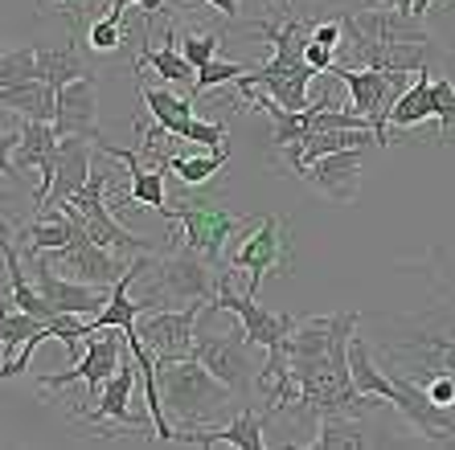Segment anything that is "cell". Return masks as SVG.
I'll return each instance as SVG.
<instances>
[{"label":"cell","instance_id":"cell-1","mask_svg":"<svg viewBox=\"0 0 455 450\" xmlns=\"http://www.w3.org/2000/svg\"><path fill=\"white\" fill-rule=\"evenodd\" d=\"M156 381L172 426H213V422H226V414L243 401L226 381L213 377L197 356H180V360L160 365Z\"/></svg>","mask_w":455,"mask_h":450},{"label":"cell","instance_id":"cell-2","mask_svg":"<svg viewBox=\"0 0 455 450\" xmlns=\"http://www.w3.org/2000/svg\"><path fill=\"white\" fill-rule=\"evenodd\" d=\"M213 295H218V266H210L193 246L169 254L160 250L144 254V271H140V291H136L144 312L213 304Z\"/></svg>","mask_w":455,"mask_h":450},{"label":"cell","instance_id":"cell-3","mask_svg":"<svg viewBox=\"0 0 455 450\" xmlns=\"http://www.w3.org/2000/svg\"><path fill=\"white\" fill-rule=\"evenodd\" d=\"M169 209H172V221L180 225V233H185V246H193L218 271H222L230 241L243 238L254 225V217H238V213L226 209L222 197H193V201L180 197Z\"/></svg>","mask_w":455,"mask_h":450},{"label":"cell","instance_id":"cell-4","mask_svg":"<svg viewBox=\"0 0 455 450\" xmlns=\"http://www.w3.org/2000/svg\"><path fill=\"white\" fill-rule=\"evenodd\" d=\"M193 356H197L218 381H226L243 401L254 398V381H259L263 360H259V344L246 336L243 324L230 328V332H205V328H197Z\"/></svg>","mask_w":455,"mask_h":450},{"label":"cell","instance_id":"cell-5","mask_svg":"<svg viewBox=\"0 0 455 450\" xmlns=\"http://www.w3.org/2000/svg\"><path fill=\"white\" fill-rule=\"evenodd\" d=\"M226 271H246L251 287L246 295H259L263 279L271 271H291V225L283 217H254V225L243 233V241L226 254Z\"/></svg>","mask_w":455,"mask_h":450},{"label":"cell","instance_id":"cell-6","mask_svg":"<svg viewBox=\"0 0 455 450\" xmlns=\"http://www.w3.org/2000/svg\"><path fill=\"white\" fill-rule=\"evenodd\" d=\"M107 180H111V164H95L91 180L70 197V205H75V213L83 217L86 230H91V238H95L99 246H107V250L127 254V258H136V254H156L160 250L156 241L140 238V233H127L124 225L111 217V209H107Z\"/></svg>","mask_w":455,"mask_h":450},{"label":"cell","instance_id":"cell-7","mask_svg":"<svg viewBox=\"0 0 455 450\" xmlns=\"http://www.w3.org/2000/svg\"><path fill=\"white\" fill-rule=\"evenodd\" d=\"M329 74H337L340 83L349 86L353 111L373 123V131H378V147H390V107L398 103V95L406 91L403 78H411V74H386V70L349 66V62H337Z\"/></svg>","mask_w":455,"mask_h":450},{"label":"cell","instance_id":"cell-8","mask_svg":"<svg viewBox=\"0 0 455 450\" xmlns=\"http://www.w3.org/2000/svg\"><path fill=\"white\" fill-rule=\"evenodd\" d=\"M124 356H127L124 328H103L99 336H86V348L75 360V368L53 373V377H42L37 389H42V393H53V389H66V385H75V381H86V398H99L107 381L119 373Z\"/></svg>","mask_w":455,"mask_h":450},{"label":"cell","instance_id":"cell-9","mask_svg":"<svg viewBox=\"0 0 455 450\" xmlns=\"http://www.w3.org/2000/svg\"><path fill=\"white\" fill-rule=\"evenodd\" d=\"M202 307H156V312H144V320H136V332L144 340L152 356L160 365L169 360H180V356H193V340H197V324H202Z\"/></svg>","mask_w":455,"mask_h":450},{"label":"cell","instance_id":"cell-10","mask_svg":"<svg viewBox=\"0 0 455 450\" xmlns=\"http://www.w3.org/2000/svg\"><path fill=\"white\" fill-rule=\"evenodd\" d=\"M50 266L58 274H66V279H75V283H91V287H116L119 279L127 274V254L124 258H116V250H107V246H99L95 238H91V230H78V238L70 241V246H62V250H50Z\"/></svg>","mask_w":455,"mask_h":450},{"label":"cell","instance_id":"cell-11","mask_svg":"<svg viewBox=\"0 0 455 450\" xmlns=\"http://www.w3.org/2000/svg\"><path fill=\"white\" fill-rule=\"evenodd\" d=\"M213 312H234L238 315V324L246 328V336H251L254 344L263 348H275L283 344L287 336L296 332V315H275V312H267L263 304H259V295H238L230 287V271L218 274V295H213Z\"/></svg>","mask_w":455,"mask_h":450},{"label":"cell","instance_id":"cell-12","mask_svg":"<svg viewBox=\"0 0 455 450\" xmlns=\"http://www.w3.org/2000/svg\"><path fill=\"white\" fill-rule=\"evenodd\" d=\"M25 262L33 266V283H37V291H42L62 315H99L107 307V299H111V287L75 283V279H66V274L53 271L45 254H29Z\"/></svg>","mask_w":455,"mask_h":450},{"label":"cell","instance_id":"cell-13","mask_svg":"<svg viewBox=\"0 0 455 450\" xmlns=\"http://www.w3.org/2000/svg\"><path fill=\"white\" fill-rule=\"evenodd\" d=\"M361 168H365V147H345V152H329L316 164H307L304 180L320 197L337 201V205H353L361 193Z\"/></svg>","mask_w":455,"mask_h":450},{"label":"cell","instance_id":"cell-14","mask_svg":"<svg viewBox=\"0 0 455 450\" xmlns=\"http://www.w3.org/2000/svg\"><path fill=\"white\" fill-rule=\"evenodd\" d=\"M136 377H140V365L136 356H132V348H127L124 365H119V373L103 385V393H99V401L91 409H86L78 422H86V426H103V422H119V426H132V430H144L148 422L136 418L132 414V389H136Z\"/></svg>","mask_w":455,"mask_h":450},{"label":"cell","instance_id":"cell-15","mask_svg":"<svg viewBox=\"0 0 455 450\" xmlns=\"http://www.w3.org/2000/svg\"><path fill=\"white\" fill-rule=\"evenodd\" d=\"M95 111H99V83H95V74H86V78H75V83H66L62 91H58V115H53V127H58V136L103 139Z\"/></svg>","mask_w":455,"mask_h":450},{"label":"cell","instance_id":"cell-16","mask_svg":"<svg viewBox=\"0 0 455 450\" xmlns=\"http://www.w3.org/2000/svg\"><path fill=\"white\" fill-rule=\"evenodd\" d=\"M58 147H62V136H58V127L45 123V119H25L21 123V139H17V168H37L42 172V189H37V205L45 201L53 185V172H58Z\"/></svg>","mask_w":455,"mask_h":450},{"label":"cell","instance_id":"cell-17","mask_svg":"<svg viewBox=\"0 0 455 450\" xmlns=\"http://www.w3.org/2000/svg\"><path fill=\"white\" fill-rule=\"evenodd\" d=\"M95 144H99V139L62 136V147H58V172H53V185H50V193H45V201L37 205V209L62 205V201H70L86 185V180H91V172H95V160H91Z\"/></svg>","mask_w":455,"mask_h":450},{"label":"cell","instance_id":"cell-18","mask_svg":"<svg viewBox=\"0 0 455 450\" xmlns=\"http://www.w3.org/2000/svg\"><path fill=\"white\" fill-rule=\"evenodd\" d=\"M177 446H243V450H263L267 438H263V418L243 409L238 418L230 422H218L210 430H189V426H177L172 438Z\"/></svg>","mask_w":455,"mask_h":450},{"label":"cell","instance_id":"cell-19","mask_svg":"<svg viewBox=\"0 0 455 450\" xmlns=\"http://www.w3.org/2000/svg\"><path fill=\"white\" fill-rule=\"evenodd\" d=\"M99 152H107V156L116 160V164L127 168V180H132V193H127V201L132 205H140V209H160V217L172 221V209L164 205V168H140V156L136 152H127V147H116L107 144V139H99ZM124 201V205H127Z\"/></svg>","mask_w":455,"mask_h":450},{"label":"cell","instance_id":"cell-20","mask_svg":"<svg viewBox=\"0 0 455 450\" xmlns=\"http://www.w3.org/2000/svg\"><path fill=\"white\" fill-rule=\"evenodd\" d=\"M320 70H312V66H296V70H263V66H254V70H246L243 78H234V86H259V91H267V95L275 99L279 107H287V111H304L312 99H307V83L316 78Z\"/></svg>","mask_w":455,"mask_h":450},{"label":"cell","instance_id":"cell-21","mask_svg":"<svg viewBox=\"0 0 455 450\" xmlns=\"http://www.w3.org/2000/svg\"><path fill=\"white\" fill-rule=\"evenodd\" d=\"M345 147H378V136L373 131H357V127H332V131H312V136H304L299 144L283 147V152H287V168L296 177H304L307 164H316L329 152H345Z\"/></svg>","mask_w":455,"mask_h":450},{"label":"cell","instance_id":"cell-22","mask_svg":"<svg viewBox=\"0 0 455 450\" xmlns=\"http://www.w3.org/2000/svg\"><path fill=\"white\" fill-rule=\"evenodd\" d=\"M144 70H156L160 83H172V86H185V91H193V83H197V66L180 53L177 45V29H164V42H160V50H152L148 42H144V50H140L136 58V74Z\"/></svg>","mask_w":455,"mask_h":450},{"label":"cell","instance_id":"cell-23","mask_svg":"<svg viewBox=\"0 0 455 450\" xmlns=\"http://www.w3.org/2000/svg\"><path fill=\"white\" fill-rule=\"evenodd\" d=\"M0 107H4V111H17V115H25V119H45V123H53V115H58V91H53L45 78L12 83V86H0Z\"/></svg>","mask_w":455,"mask_h":450},{"label":"cell","instance_id":"cell-24","mask_svg":"<svg viewBox=\"0 0 455 450\" xmlns=\"http://www.w3.org/2000/svg\"><path fill=\"white\" fill-rule=\"evenodd\" d=\"M42 328L45 324L37 320V315L21 312L12 299H0V373L17 360V352H21L33 336L42 332Z\"/></svg>","mask_w":455,"mask_h":450},{"label":"cell","instance_id":"cell-25","mask_svg":"<svg viewBox=\"0 0 455 450\" xmlns=\"http://www.w3.org/2000/svg\"><path fill=\"white\" fill-rule=\"evenodd\" d=\"M226 160H230V144L210 147L205 156H160V152H156V168L172 172V177H177L185 189H197V185L213 180L226 168Z\"/></svg>","mask_w":455,"mask_h":450},{"label":"cell","instance_id":"cell-26","mask_svg":"<svg viewBox=\"0 0 455 450\" xmlns=\"http://www.w3.org/2000/svg\"><path fill=\"white\" fill-rule=\"evenodd\" d=\"M140 99L152 111V119L164 127V136L185 139V127L193 123V99H180L164 86H140Z\"/></svg>","mask_w":455,"mask_h":450},{"label":"cell","instance_id":"cell-27","mask_svg":"<svg viewBox=\"0 0 455 450\" xmlns=\"http://www.w3.org/2000/svg\"><path fill=\"white\" fill-rule=\"evenodd\" d=\"M423 119H435V99H431V74H419L406 86L398 103L390 107V123L394 127H419Z\"/></svg>","mask_w":455,"mask_h":450},{"label":"cell","instance_id":"cell-28","mask_svg":"<svg viewBox=\"0 0 455 450\" xmlns=\"http://www.w3.org/2000/svg\"><path fill=\"white\" fill-rule=\"evenodd\" d=\"M86 62L83 53L75 45H66V50H37V78L53 86V91H62L66 83H75V78H86Z\"/></svg>","mask_w":455,"mask_h":450},{"label":"cell","instance_id":"cell-29","mask_svg":"<svg viewBox=\"0 0 455 450\" xmlns=\"http://www.w3.org/2000/svg\"><path fill=\"white\" fill-rule=\"evenodd\" d=\"M304 446H312V450H357V446H370V438L361 434V418H320V434L307 438Z\"/></svg>","mask_w":455,"mask_h":450},{"label":"cell","instance_id":"cell-30","mask_svg":"<svg viewBox=\"0 0 455 450\" xmlns=\"http://www.w3.org/2000/svg\"><path fill=\"white\" fill-rule=\"evenodd\" d=\"M37 4H42V12H50V17H62V21L70 25V33L83 37V42H86V33H91V25L99 21L95 17L99 0H37Z\"/></svg>","mask_w":455,"mask_h":450},{"label":"cell","instance_id":"cell-31","mask_svg":"<svg viewBox=\"0 0 455 450\" xmlns=\"http://www.w3.org/2000/svg\"><path fill=\"white\" fill-rule=\"evenodd\" d=\"M177 45H180V53H185V58L202 70L205 62H213V58H218L222 33H218V29H185V33H177Z\"/></svg>","mask_w":455,"mask_h":450},{"label":"cell","instance_id":"cell-32","mask_svg":"<svg viewBox=\"0 0 455 450\" xmlns=\"http://www.w3.org/2000/svg\"><path fill=\"white\" fill-rule=\"evenodd\" d=\"M246 70H254V66L251 62H222V58L205 62L202 70H197V83H193V103H197L205 91H213V86H226V83H234V78H243Z\"/></svg>","mask_w":455,"mask_h":450},{"label":"cell","instance_id":"cell-33","mask_svg":"<svg viewBox=\"0 0 455 450\" xmlns=\"http://www.w3.org/2000/svg\"><path fill=\"white\" fill-rule=\"evenodd\" d=\"M37 78V50H0V86Z\"/></svg>","mask_w":455,"mask_h":450},{"label":"cell","instance_id":"cell-34","mask_svg":"<svg viewBox=\"0 0 455 450\" xmlns=\"http://www.w3.org/2000/svg\"><path fill=\"white\" fill-rule=\"evenodd\" d=\"M86 45L95 53H116L119 45H124V12H107V17H99L95 25H91V33H86Z\"/></svg>","mask_w":455,"mask_h":450},{"label":"cell","instance_id":"cell-35","mask_svg":"<svg viewBox=\"0 0 455 450\" xmlns=\"http://www.w3.org/2000/svg\"><path fill=\"white\" fill-rule=\"evenodd\" d=\"M431 99H435V119H439V136L451 139V131H455V83L451 78H431Z\"/></svg>","mask_w":455,"mask_h":450},{"label":"cell","instance_id":"cell-36","mask_svg":"<svg viewBox=\"0 0 455 450\" xmlns=\"http://www.w3.org/2000/svg\"><path fill=\"white\" fill-rule=\"evenodd\" d=\"M307 37L320 45H329V50H340L345 45V17H329V21H316L307 29Z\"/></svg>","mask_w":455,"mask_h":450},{"label":"cell","instance_id":"cell-37","mask_svg":"<svg viewBox=\"0 0 455 450\" xmlns=\"http://www.w3.org/2000/svg\"><path fill=\"white\" fill-rule=\"evenodd\" d=\"M304 62L312 66V70L329 74L340 58H337V50H329V45H320V42H312V37H307V42H304Z\"/></svg>","mask_w":455,"mask_h":450},{"label":"cell","instance_id":"cell-38","mask_svg":"<svg viewBox=\"0 0 455 450\" xmlns=\"http://www.w3.org/2000/svg\"><path fill=\"white\" fill-rule=\"evenodd\" d=\"M17 139H21V127L17 131H0V177L17 180V160H12V152H17Z\"/></svg>","mask_w":455,"mask_h":450},{"label":"cell","instance_id":"cell-39","mask_svg":"<svg viewBox=\"0 0 455 450\" xmlns=\"http://www.w3.org/2000/svg\"><path fill=\"white\" fill-rule=\"evenodd\" d=\"M132 4H140V9H144V17H152L156 9H164V0H111V9H116V12H127Z\"/></svg>","mask_w":455,"mask_h":450},{"label":"cell","instance_id":"cell-40","mask_svg":"<svg viewBox=\"0 0 455 450\" xmlns=\"http://www.w3.org/2000/svg\"><path fill=\"white\" fill-rule=\"evenodd\" d=\"M435 4H439V0H411V12H414V17H427Z\"/></svg>","mask_w":455,"mask_h":450},{"label":"cell","instance_id":"cell-41","mask_svg":"<svg viewBox=\"0 0 455 450\" xmlns=\"http://www.w3.org/2000/svg\"><path fill=\"white\" fill-rule=\"evenodd\" d=\"M378 4H386V9H406V12H411V0H378Z\"/></svg>","mask_w":455,"mask_h":450},{"label":"cell","instance_id":"cell-42","mask_svg":"<svg viewBox=\"0 0 455 450\" xmlns=\"http://www.w3.org/2000/svg\"><path fill=\"white\" fill-rule=\"evenodd\" d=\"M443 336H451V340H455V324H447V328H443Z\"/></svg>","mask_w":455,"mask_h":450},{"label":"cell","instance_id":"cell-43","mask_svg":"<svg viewBox=\"0 0 455 450\" xmlns=\"http://www.w3.org/2000/svg\"><path fill=\"white\" fill-rule=\"evenodd\" d=\"M267 4H271V9H275V4H279V0H267Z\"/></svg>","mask_w":455,"mask_h":450}]
</instances>
